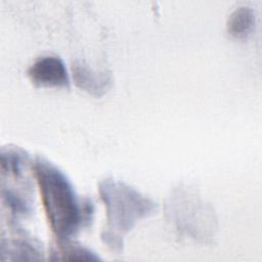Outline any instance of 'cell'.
<instances>
[{
  "label": "cell",
  "instance_id": "ba28073f",
  "mask_svg": "<svg viewBox=\"0 0 262 262\" xmlns=\"http://www.w3.org/2000/svg\"><path fill=\"white\" fill-rule=\"evenodd\" d=\"M55 254H60L62 260H98L99 258L95 256L94 253L91 251L79 247L76 245H69L62 244L59 245V251L55 252Z\"/></svg>",
  "mask_w": 262,
  "mask_h": 262
},
{
  "label": "cell",
  "instance_id": "5b68a950",
  "mask_svg": "<svg viewBox=\"0 0 262 262\" xmlns=\"http://www.w3.org/2000/svg\"><path fill=\"white\" fill-rule=\"evenodd\" d=\"M255 27V14L252 8L241 6L228 17L227 33L235 39H245L253 32Z\"/></svg>",
  "mask_w": 262,
  "mask_h": 262
},
{
  "label": "cell",
  "instance_id": "8992f818",
  "mask_svg": "<svg viewBox=\"0 0 262 262\" xmlns=\"http://www.w3.org/2000/svg\"><path fill=\"white\" fill-rule=\"evenodd\" d=\"M28 156L18 148H3L1 150V172L2 175L21 178Z\"/></svg>",
  "mask_w": 262,
  "mask_h": 262
},
{
  "label": "cell",
  "instance_id": "277c9868",
  "mask_svg": "<svg viewBox=\"0 0 262 262\" xmlns=\"http://www.w3.org/2000/svg\"><path fill=\"white\" fill-rule=\"evenodd\" d=\"M73 75L76 84L89 93L97 96L103 94L111 85V78L105 74H97L83 64L73 66Z\"/></svg>",
  "mask_w": 262,
  "mask_h": 262
},
{
  "label": "cell",
  "instance_id": "3957f363",
  "mask_svg": "<svg viewBox=\"0 0 262 262\" xmlns=\"http://www.w3.org/2000/svg\"><path fill=\"white\" fill-rule=\"evenodd\" d=\"M31 81L39 86L69 87L70 78L63 61L57 56L37 59L28 70Z\"/></svg>",
  "mask_w": 262,
  "mask_h": 262
},
{
  "label": "cell",
  "instance_id": "6da1fadb",
  "mask_svg": "<svg viewBox=\"0 0 262 262\" xmlns=\"http://www.w3.org/2000/svg\"><path fill=\"white\" fill-rule=\"evenodd\" d=\"M33 169L50 227L59 241H67L90 221L92 204H81L70 180L47 160L37 158Z\"/></svg>",
  "mask_w": 262,
  "mask_h": 262
},
{
  "label": "cell",
  "instance_id": "7a4b0ae2",
  "mask_svg": "<svg viewBox=\"0 0 262 262\" xmlns=\"http://www.w3.org/2000/svg\"><path fill=\"white\" fill-rule=\"evenodd\" d=\"M99 193L106 208V224L101 238L114 250L123 247V238L137 220L152 214L157 204L132 187L114 178L99 183Z\"/></svg>",
  "mask_w": 262,
  "mask_h": 262
},
{
  "label": "cell",
  "instance_id": "52a82bcc",
  "mask_svg": "<svg viewBox=\"0 0 262 262\" xmlns=\"http://www.w3.org/2000/svg\"><path fill=\"white\" fill-rule=\"evenodd\" d=\"M2 199L13 216H23L31 212V206L27 200L15 192L12 188H5L2 186Z\"/></svg>",
  "mask_w": 262,
  "mask_h": 262
}]
</instances>
